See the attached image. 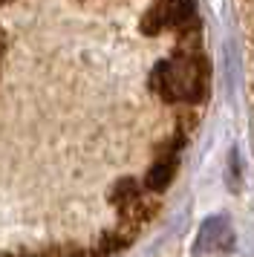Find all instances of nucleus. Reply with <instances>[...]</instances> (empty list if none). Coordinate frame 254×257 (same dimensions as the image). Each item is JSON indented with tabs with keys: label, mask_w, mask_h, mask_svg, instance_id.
<instances>
[{
	"label": "nucleus",
	"mask_w": 254,
	"mask_h": 257,
	"mask_svg": "<svg viewBox=\"0 0 254 257\" xmlns=\"http://www.w3.org/2000/svg\"><path fill=\"white\" fill-rule=\"evenodd\" d=\"M150 84L165 101L196 104L205 95L208 64L202 58H191V55H176V58L159 61L153 75H150Z\"/></svg>",
	"instance_id": "nucleus-1"
},
{
	"label": "nucleus",
	"mask_w": 254,
	"mask_h": 257,
	"mask_svg": "<svg viewBox=\"0 0 254 257\" xmlns=\"http://www.w3.org/2000/svg\"><path fill=\"white\" fill-rule=\"evenodd\" d=\"M142 26H145V32H148V35H156V32H162L165 26H171V12H168V3H156V6H153V9L145 15Z\"/></svg>",
	"instance_id": "nucleus-3"
},
{
	"label": "nucleus",
	"mask_w": 254,
	"mask_h": 257,
	"mask_svg": "<svg viewBox=\"0 0 254 257\" xmlns=\"http://www.w3.org/2000/svg\"><path fill=\"white\" fill-rule=\"evenodd\" d=\"M202 243L208 248H231V228L219 217L208 220L205 228H202Z\"/></svg>",
	"instance_id": "nucleus-2"
}]
</instances>
